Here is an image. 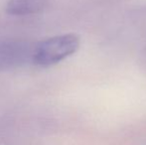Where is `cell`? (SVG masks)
<instances>
[{"instance_id": "cell-3", "label": "cell", "mask_w": 146, "mask_h": 145, "mask_svg": "<svg viewBox=\"0 0 146 145\" xmlns=\"http://www.w3.org/2000/svg\"><path fill=\"white\" fill-rule=\"evenodd\" d=\"M48 0H8L5 11L13 16H27L41 12Z\"/></svg>"}, {"instance_id": "cell-1", "label": "cell", "mask_w": 146, "mask_h": 145, "mask_svg": "<svg viewBox=\"0 0 146 145\" xmlns=\"http://www.w3.org/2000/svg\"><path fill=\"white\" fill-rule=\"evenodd\" d=\"M80 43V37L73 33L40 41L34 46L32 63L40 67L56 65L77 52Z\"/></svg>"}, {"instance_id": "cell-2", "label": "cell", "mask_w": 146, "mask_h": 145, "mask_svg": "<svg viewBox=\"0 0 146 145\" xmlns=\"http://www.w3.org/2000/svg\"><path fill=\"white\" fill-rule=\"evenodd\" d=\"M35 44L26 42H6L0 44V69L14 68L32 62Z\"/></svg>"}]
</instances>
